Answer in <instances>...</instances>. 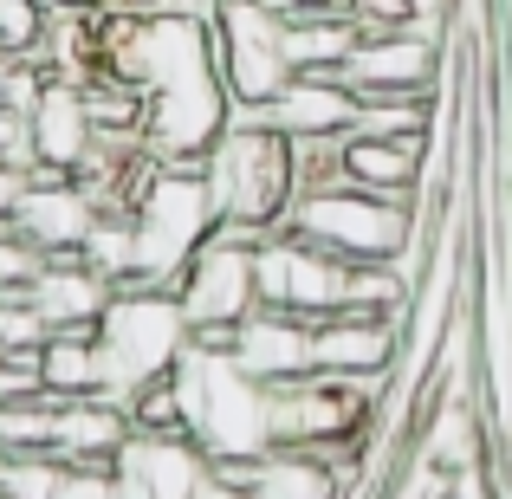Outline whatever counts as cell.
Here are the masks:
<instances>
[{
    "label": "cell",
    "mask_w": 512,
    "mask_h": 499,
    "mask_svg": "<svg viewBox=\"0 0 512 499\" xmlns=\"http://www.w3.org/2000/svg\"><path fill=\"white\" fill-rule=\"evenodd\" d=\"M201 182L227 227H253V234L286 227V208L299 195V156L266 124V104H234V124L201 156Z\"/></svg>",
    "instance_id": "cell-1"
},
{
    "label": "cell",
    "mask_w": 512,
    "mask_h": 499,
    "mask_svg": "<svg viewBox=\"0 0 512 499\" xmlns=\"http://www.w3.org/2000/svg\"><path fill=\"white\" fill-rule=\"evenodd\" d=\"M286 227L312 247H325L331 260L344 266H370V260H402L415 279V253H428V221L415 214V201L396 195H370V188H350V182H312L292 195Z\"/></svg>",
    "instance_id": "cell-2"
},
{
    "label": "cell",
    "mask_w": 512,
    "mask_h": 499,
    "mask_svg": "<svg viewBox=\"0 0 512 499\" xmlns=\"http://www.w3.org/2000/svg\"><path fill=\"white\" fill-rule=\"evenodd\" d=\"M130 227H137V279L130 286H175L188 260L214 240L221 214L208 201L201 163H150L130 195Z\"/></svg>",
    "instance_id": "cell-3"
},
{
    "label": "cell",
    "mask_w": 512,
    "mask_h": 499,
    "mask_svg": "<svg viewBox=\"0 0 512 499\" xmlns=\"http://www.w3.org/2000/svg\"><path fill=\"white\" fill-rule=\"evenodd\" d=\"M98 344H104V396L130 402L137 389L182 370V357L195 350V331H188L169 286H117L98 318Z\"/></svg>",
    "instance_id": "cell-4"
},
{
    "label": "cell",
    "mask_w": 512,
    "mask_h": 499,
    "mask_svg": "<svg viewBox=\"0 0 512 499\" xmlns=\"http://www.w3.org/2000/svg\"><path fill=\"white\" fill-rule=\"evenodd\" d=\"M175 389H182V409H188V441L214 467L253 461V454L273 448V435H266V383H253L227 350L195 344L182 357V370H175Z\"/></svg>",
    "instance_id": "cell-5"
},
{
    "label": "cell",
    "mask_w": 512,
    "mask_h": 499,
    "mask_svg": "<svg viewBox=\"0 0 512 499\" xmlns=\"http://www.w3.org/2000/svg\"><path fill=\"white\" fill-rule=\"evenodd\" d=\"M253 240L227 234V227H214V240L195 253V260L175 273V305H182L188 331H195V344L208 350H227V337L247 312H260V260H253Z\"/></svg>",
    "instance_id": "cell-6"
},
{
    "label": "cell",
    "mask_w": 512,
    "mask_h": 499,
    "mask_svg": "<svg viewBox=\"0 0 512 499\" xmlns=\"http://www.w3.org/2000/svg\"><path fill=\"white\" fill-rule=\"evenodd\" d=\"M370 402L338 376H292L266 389V435L273 448H318V454H357Z\"/></svg>",
    "instance_id": "cell-7"
},
{
    "label": "cell",
    "mask_w": 512,
    "mask_h": 499,
    "mask_svg": "<svg viewBox=\"0 0 512 499\" xmlns=\"http://www.w3.org/2000/svg\"><path fill=\"white\" fill-rule=\"evenodd\" d=\"M214 52H221V85L234 104H273L292 78L286 13L260 7V0H221V13H214Z\"/></svg>",
    "instance_id": "cell-8"
},
{
    "label": "cell",
    "mask_w": 512,
    "mask_h": 499,
    "mask_svg": "<svg viewBox=\"0 0 512 499\" xmlns=\"http://www.w3.org/2000/svg\"><path fill=\"white\" fill-rule=\"evenodd\" d=\"M227 124H234V98H227L221 72L150 91L143 98V156L150 163H201Z\"/></svg>",
    "instance_id": "cell-9"
},
{
    "label": "cell",
    "mask_w": 512,
    "mask_h": 499,
    "mask_svg": "<svg viewBox=\"0 0 512 499\" xmlns=\"http://www.w3.org/2000/svg\"><path fill=\"white\" fill-rule=\"evenodd\" d=\"M260 305H279V312H299V318H331L344 312V286H350V266L331 260L325 247L299 240L292 227H273L260 240Z\"/></svg>",
    "instance_id": "cell-10"
},
{
    "label": "cell",
    "mask_w": 512,
    "mask_h": 499,
    "mask_svg": "<svg viewBox=\"0 0 512 499\" xmlns=\"http://www.w3.org/2000/svg\"><path fill=\"white\" fill-rule=\"evenodd\" d=\"M312 363L318 376H338L363 402H376L402 370V325L376 312H331L312 325Z\"/></svg>",
    "instance_id": "cell-11"
},
{
    "label": "cell",
    "mask_w": 512,
    "mask_h": 499,
    "mask_svg": "<svg viewBox=\"0 0 512 499\" xmlns=\"http://www.w3.org/2000/svg\"><path fill=\"white\" fill-rule=\"evenodd\" d=\"M26 150H33V175H78L98 156V117L78 78L52 72L39 85V98L26 104Z\"/></svg>",
    "instance_id": "cell-12"
},
{
    "label": "cell",
    "mask_w": 512,
    "mask_h": 499,
    "mask_svg": "<svg viewBox=\"0 0 512 499\" xmlns=\"http://www.w3.org/2000/svg\"><path fill=\"white\" fill-rule=\"evenodd\" d=\"M221 480L247 487L253 499H344L357 480V454H318V448H266L253 461L214 467Z\"/></svg>",
    "instance_id": "cell-13"
},
{
    "label": "cell",
    "mask_w": 512,
    "mask_h": 499,
    "mask_svg": "<svg viewBox=\"0 0 512 499\" xmlns=\"http://www.w3.org/2000/svg\"><path fill=\"white\" fill-rule=\"evenodd\" d=\"M441 72H448V46L396 26V33H363L338 78L350 91H441Z\"/></svg>",
    "instance_id": "cell-14"
},
{
    "label": "cell",
    "mask_w": 512,
    "mask_h": 499,
    "mask_svg": "<svg viewBox=\"0 0 512 499\" xmlns=\"http://www.w3.org/2000/svg\"><path fill=\"white\" fill-rule=\"evenodd\" d=\"M227 357L240 363V370L253 376V383H292V376H312V318L299 312H279V305H260V312H247L227 337Z\"/></svg>",
    "instance_id": "cell-15"
},
{
    "label": "cell",
    "mask_w": 512,
    "mask_h": 499,
    "mask_svg": "<svg viewBox=\"0 0 512 499\" xmlns=\"http://www.w3.org/2000/svg\"><path fill=\"white\" fill-rule=\"evenodd\" d=\"M124 499H201L214 480V461L188 435H130L117 454Z\"/></svg>",
    "instance_id": "cell-16"
},
{
    "label": "cell",
    "mask_w": 512,
    "mask_h": 499,
    "mask_svg": "<svg viewBox=\"0 0 512 499\" xmlns=\"http://www.w3.org/2000/svg\"><path fill=\"white\" fill-rule=\"evenodd\" d=\"M91 221H98V201H91V188L78 182V175H33L7 227L20 240H33V247L52 260V253H78L85 247Z\"/></svg>",
    "instance_id": "cell-17"
},
{
    "label": "cell",
    "mask_w": 512,
    "mask_h": 499,
    "mask_svg": "<svg viewBox=\"0 0 512 499\" xmlns=\"http://www.w3.org/2000/svg\"><path fill=\"white\" fill-rule=\"evenodd\" d=\"M266 124L286 143H338L357 124V91L338 72H292L286 91L266 104Z\"/></svg>",
    "instance_id": "cell-18"
},
{
    "label": "cell",
    "mask_w": 512,
    "mask_h": 499,
    "mask_svg": "<svg viewBox=\"0 0 512 499\" xmlns=\"http://www.w3.org/2000/svg\"><path fill=\"white\" fill-rule=\"evenodd\" d=\"M111 292H117V286H111L104 273H91L78 253H52V260L33 273L26 299H33V312L46 318V331H98Z\"/></svg>",
    "instance_id": "cell-19"
},
{
    "label": "cell",
    "mask_w": 512,
    "mask_h": 499,
    "mask_svg": "<svg viewBox=\"0 0 512 499\" xmlns=\"http://www.w3.org/2000/svg\"><path fill=\"white\" fill-rule=\"evenodd\" d=\"M130 428V409L117 396H72L52 409V454L72 467H117Z\"/></svg>",
    "instance_id": "cell-20"
},
{
    "label": "cell",
    "mask_w": 512,
    "mask_h": 499,
    "mask_svg": "<svg viewBox=\"0 0 512 499\" xmlns=\"http://www.w3.org/2000/svg\"><path fill=\"white\" fill-rule=\"evenodd\" d=\"M338 182L370 188V195L415 201V182H422V143H402V137H363V130H350V137L338 143Z\"/></svg>",
    "instance_id": "cell-21"
},
{
    "label": "cell",
    "mask_w": 512,
    "mask_h": 499,
    "mask_svg": "<svg viewBox=\"0 0 512 499\" xmlns=\"http://www.w3.org/2000/svg\"><path fill=\"white\" fill-rule=\"evenodd\" d=\"M39 389L52 402L104 396V344L98 331H46L39 344Z\"/></svg>",
    "instance_id": "cell-22"
},
{
    "label": "cell",
    "mask_w": 512,
    "mask_h": 499,
    "mask_svg": "<svg viewBox=\"0 0 512 499\" xmlns=\"http://www.w3.org/2000/svg\"><path fill=\"white\" fill-rule=\"evenodd\" d=\"M357 39H363V26L350 20V7L292 13L286 20V59H292V72H344Z\"/></svg>",
    "instance_id": "cell-23"
},
{
    "label": "cell",
    "mask_w": 512,
    "mask_h": 499,
    "mask_svg": "<svg viewBox=\"0 0 512 499\" xmlns=\"http://www.w3.org/2000/svg\"><path fill=\"white\" fill-rule=\"evenodd\" d=\"M435 124V91H357V124L363 137H402L422 143Z\"/></svg>",
    "instance_id": "cell-24"
},
{
    "label": "cell",
    "mask_w": 512,
    "mask_h": 499,
    "mask_svg": "<svg viewBox=\"0 0 512 499\" xmlns=\"http://www.w3.org/2000/svg\"><path fill=\"white\" fill-rule=\"evenodd\" d=\"M78 260H85L91 273H104L111 286H130V279H137V227H130V208H98Z\"/></svg>",
    "instance_id": "cell-25"
},
{
    "label": "cell",
    "mask_w": 512,
    "mask_h": 499,
    "mask_svg": "<svg viewBox=\"0 0 512 499\" xmlns=\"http://www.w3.org/2000/svg\"><path fill=\"white\" fill-rule=\"evenodd\" d=\"M52 396L0 402V454H52Z\"/></svg>",
    "instance_id": "cell-26"
},
{
    "label": "cell",
    "mask_w": 512,
    "mask_h": 499,
    "mask_svg": "<svg viewBox=\"0 0 512 499\" xmlns=\"http://www.w3.org/2000/svg\"><path fill=\"white\" fill-rule=\"evenodd\" d=\"M59 454H0V499H59Z\"/></svg>",
    "instance_id": "cell-27"
},
{
    "label": "cell",
    "mask_w": 512,
    "mask_h": 499,
    "mask_svg": "<svg viewBox=\"0 0 512 499\" xmlns=\"http://www.w3.org/2000/svg\"><path fill=\"white\" fill-rule=\"evenodd\" d=\"M124 409H130V428H137V435H188V409H182V389H175V376H163V383H150V389H137Z\"/></svg>",
    "instance_id": "cell-28"
},
{
    "label": "cell",
    "mask_w": 512,
    "mask_h": 499,
    "mask_svg": "<svg viewBox=\"0 0 512 499\" xmlns=\"http://www.w3.org/2000/svg\"><path fill=\"white\" fill-rule=\"evenodd\" d=\"M46 26H52V13L39 7V0H0V52H13V59H39Z\"/></svg>",
    "instance_id": "cell-29"
},
{
    "label": "cell",
    "mask_w": 512,
    "mask_h": 499,
    "mask_svg": "<svg viewBox=\"0 0 512 499\" xmlns=\"http://www.w3.org/2000/svg\"><path fill=\"white\" fill-rule=\"evenodd\" d=\"M46 266V253L33 247V240H20L13 227H0V299H13V292L33 286V273Z\"/></svg>",
    "instance_id": "cell-30"
},
{
    "label": "cell",
    "mask_w": 512,
    "mask_h": 499,
    "mask_svg": "<svg viewBox=\"0 0 512 499\" xmlns=\"http://www.w3.org/2000/svg\"><path fill=\"white\" fill-rule=\"evenodd\" d=\"M39 344H46V318L33 312V299L26 292L0 299V350H39Z\"/></svg>",
    "instance_id": "cell-31"
},
{
    "label": "cell",
    "mask_w": 512,
    "mask_h": 499,
    "mask_svg": "<svg viewBox=\"0 0 512 499\" xmlns=\"http://www.w3.org/2000/svg\"><path fill=\"white\" fill-rule=\"evenodd\" d=\"M59 499H124V480H117V467H72L65 461Z\"/></svg>",
    "instance_id": "cell-32"
},
{
    "label": "cell",
    "mask_w": 512,
    "mask_h": 499,
    "mask_svg": "<svg viewBox=\"0 0 512 499\" xmlns=\"http://www.w3.org/2000/svg\"><path fill=\"white\" fill-rule=\"evenodd\" d=\"M26 182H33V169H20V163H7V156H0V227L13 221V208H20Z\"/></svg>",
    "instance_id": "cell-33"
},
{
    "label": "cell",
    "mask_w": 512,
    "mask_h": 499,
    "mask_svg": "<svg viewBox=\"0 0 512 499\" xmlns=\"http://www.w3.org/2000/svg\"><path fill=\"white\" fill-rule=\"evenodd\" d=\"M260 7H273V13H318V7H344V0H260Z\"/></svg>",
    "instance_id": "cell-34"
},
{
    "label": "cell",
    "mask_w": 512,
    "mask_h": 499,
    "mask_svg": "<svg viewBox=\"0 0 512 499\" xmlns=\"http://www.w3.org/2000/svg\"><path fill=\"white\" fill-rule=\"evenodd\" d=\"M201 499H253V493H247V487H234V480H221V474H214L208 487H201Z\"/></svg>",
    "instance_id": "cell-35"
},
{
    "label": "cell",
    "mask_w": 512,
    "mask_h": 499,
    "mask_svg": "<svg viewBox=\"0 0 512 499\" xmlns=\"http://www.w3.org/2000/svg\"><path fill=\"white\" fill-rule=\"evenodd\" d=\"M13 72V52H0V78H7Z\"/></svg>",
    "instance_id": "cell-36"
}]
</instances>
